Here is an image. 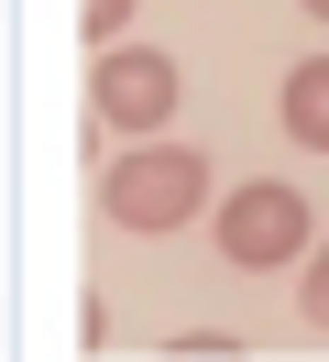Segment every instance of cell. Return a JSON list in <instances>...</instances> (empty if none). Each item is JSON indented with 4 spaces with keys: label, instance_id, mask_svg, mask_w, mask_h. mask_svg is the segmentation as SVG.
Wrapping results in <instances>:
<instances>
[{
    "label": "cell",
    "instance_id": "1",
    "mask_svg": "<svg viewBox=\"0 0 329 362\" xmlns=\"http://www.w3.org/2000/svg\"><path fill=\"white\" fill-rule=\"evenodd\" d=\"M99 209L121 230H175L209 209V154H187V143H143V154H121L99 176Z\"/></svg>",
    "mask_w": 329,
    "mask_h": 362
},
{
    "label": "cell",
    "instance_id": "2",
    "mask_svg": "<svg viewBox=\"0 0 329 362\" xmlns=\"http://www.w3.org/2000/svg\"><path fill=\"white\" fill-rule=\"evenodd\" d=\"M175 55H154V45H99V66H88V110L110 121V132H165V110H175Z\"/></svg>",
    "mask_w": 329,
    "mask_h": 362
},
{
    "label": "cell",
    "instance_id": "3",
    "mask_svg": "<svg viewBox=\"0 0 329 362\" xmlns=\"http://www.w3.org/2000/svg\"><path fill=\"white\" fill-rule=\"evenodd\" d=\"M307 242V198L285 176H253V187H231V198H219V252H231V264H285V252Z\"/></svg>",
    "mask_w": 329,
    "mask_h": 362
},
{
    "label": "cell",
    "instance_id": "4",
    "mask_svg": "<svg viewBox=\"0 0 329 362\" xmlns=\"http://www.w3.org/2000/svg\"><path fill=\"white\" fill-rule=\"evenodd\" d=\"M285 132H296L307 154H329V55H307V66L285 77Z\"/></svg>",
    "mask_w": 329,
    "mask_h": 362
},
{
    "label": "cell",
    "instance_id": "5",
    "mask_svg": "<svg viewBox=\"0 0 329 362\" xmlns=\"http://www.w3.org/2000/svg\"><path fill=\"white\" fill-rule=\"evenodd\" d=\"M77 23H88V45H121V23H132V0H77Z\"/></svg>",
    "mask_w": 329,
    "mask_h": 362
},
{
    "label": "cell",
    "instance_id": "6",
    "mask_svg": "<svg viewBox=\"0 0 329 362\" xmlns=\"http://www.w3.org/2000/svg\"><path fill=\"white\" fill-rule=\"evenodd\" d=\"M307 329H329V242H318V264H307Z\"/></svg>",
    "mask_w": 329,
    "mask_h": 362
},
{
    "label": "cell",
    "instance_id": "7",
    "mask_svg": "<svg viewBox=\"0 0 329 362\" xmlns=\"http://www.w3.org/2000/svg\"><path fill=\"white\" fill-rule=\"evenodd\" d=\"M307 11H318V23H329V0H307Z\"/></svg>",
    "mask_w": 329,
    "mask_h": 362
}]
</instances>
